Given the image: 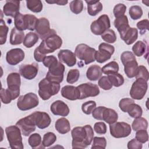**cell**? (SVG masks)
<instances>
[{"label":"cell","instance_id":"obj_1","mask_svg":"<svg viewBox=\"0 0 149 149\" xmlns=\"http://www.w3.org/2000/svg\"><path fill=\"white\" fill-rule=\"evenodd\" d=\"M62 44V38L56 34H52L42 41L34 51V58L38 62H42L46 54L54 52L61 48Z\"/></svg>","mask_w":149,"mask_h":149},{"label":"cell","instance_id":"obj_2","mask_svg":"<svg viewBox=\"0 0 149 149\" xmlns=\"http://www.w3.org/2000/svg\"><path fill=\"white\" fill-rule=\"evenodd\" d=\"M73 148H84L90 146L94 137V131L90 125L74 127L71 131Z\"/></svg>","mask_w":149,"mask_h":149},{"label":"cell","instance_id":"obj_3","mask_svg":"<svg viewBox=\"0 0 149 149\" xmlns=\"http://www.w3.org/2000/svg\"><path fill=\"white\" fill-rule=\"evenodd\" d=\"M60 88V83L51 81L44 78L38 83V95L42 100H48L52 96L57 94Z\"/></svg>","mask_w":149,"mask_h":149},{"label":"cell","instance_id":"obj_4","mask_svg":"<svg viewBox=\"0 0 149 149\" xmlns=\"http://www.w3.org/2000/svg\"><path fill=\"white\" fill-rule=\"evenodd\" d=\"M5 133L9 146L12 149H23L24 148L22 132L16 125L9 126L5 129Z\"/></svg>","mask_w":149,"mask_h":149},{"label":"cell","instance_id":"obj_5","mask_svg":"<svg viewBox=\"0 0 149 149\" xmlns=\"http://www.w3.org/2000/svg\"><path fill=\"white\" fill-rule=\"evenodd\" d=\"M96 51L86 44H80L76 47L74 54L80 60L84 61L85 65H88L95 61Z\"/></svg>","mask_w":149,"mask_h":149},{"label":"cell","instance_id":"obj_6","mask_svg":"<svg viewBox=\"0 0 149 149\" xmlns=\"http://www.w3.org/2000/svg\"><path fill=\"white\" fill-rule=\"evenodd\" d=\"M39 104L37 95L34 93H29L19 97L17 101V107L20 111H25L33 109Z\"/></svg>","mask_w":149,"mask_h":149},{"label":"cell","instance_id":"obj_7","mask_svg":"<svg viewBox=\"0 0 149 149\" xmlns=\"http://www.w3.org/2000/svg\"><path fill=\"white\" fill-rule=\"evenodd\" d=\"M8 88L12 100H15L20 95V87L21 85L20 74L13 72L9 73L6 78Z\"/></svg>","mask_w":149,"mask_h":149},{"label":"cell","instance_id":"obj_8","mask_svg":"<svg viewBox=\"0 0 149 149\" xmlns=\"http://www.w3.org/2000/svg\"><path fill=\"white\" fill-rule=\"evenodd\" d=\"M111 135L116 139L128 137L132 132L131 126L124 122H116L109 125Z\"/></svg>","mask_w":149,"mask_h":149},{"label":"cell","instance_id":"obj_9","mask_svg":"<svg viewBox=\"0 0 149 149\" xmlns=\"http://www.w3.org/2000/svg\"><path fill=\"white\" fill-rule=\"evenodd\" d=\"M76 88L77 90V100L96 97L100 92L98 86L91 83L81 84L77 86Z\"/></svg>","mask_w":149,"mask_h":149},{"label":"cell","instance_id":"obj_10","mask_svg":"<svg viewBox=\"0 0 149 149\" xmlns=\"http://www.w3.org/2000/svg\"><path fill=\"white\" fill-rule=\"evenodd\" d=\"M148 88V83L143 79L139 78L133 82L130 90L131 98L136 100H140L143 98Z\"/></svg>","mask_w":149,"mask_h":149},{"label":"cell","instance_id":"obj_11","mask_svg":"<svg viewBox=\"0 0 149 149\" xmlns=\"http://www.w3.org/2000/svg\"><path fill=\"white\" fill-rule=\"evenodd\" d=\"M111 27V22L107 15H101L97 20L93 21L90 26L91 32L97 36L101 35Z\"/></svg>","mask_w":149,"mask_h":149},{"label":"cell","instance_id":"obj_12","mask_svg":"<svg viewBox=\"0 0 149 149\" xmlns=\"http://www.w3.org/2000/svg\"><path fill=\"white\" fill-rule=\"evenodd\" d=\"M35 30L36 34L42 40L52 34H56L55 30L50 29L49 21L45 17H40L37 19Z\"/></svg>","mask_w":149,"mask_h":149},{"label":"cell","instance_id":"obj_13","mask_svg":"<svg viewBox=\"0 0 149 149\" xmlns=\"http://www.w3.org/2000/svg\"><path fill=\"white\" fill-rule=\"evenodd\" d=\"M65 66L61 62H58L48 68L45 78L53 82L61 83L63 79Z\"/></svg>","mask_w":149,"mask_h":149},{"label":"cell","instance_id":"obj_14","mask_svg":"<svg viewBox=\"0 0 149 149\" xmlns=\"http://www.w3.org/2000/svg\"><path fill=\"white\" fill-rule=\"evenodd\" d=\"M16 125L19 127L22 133L24 136L30 135V134L34 132L36 129V125L33 113L19 119L16 122Z\"/></svg>","mask_w":149,"mask_h":149},{"label":"cell","instance_id":"obj_15","mask_svg":"<svg viewBox=\"0 0 149 149\" xmlns=\"http://www.w3.org/2000/svg\"><path fill=\"white\" fill-rule=\"evenodd\" d=\"M115 51L113 45L106 42H102L98 46V51H96L95 61L100 63H102L109 60Z\"/></svg>","mask_w":149,"mask_h":149},{"label":"cell","instance_id":"obj_16","mask_svg":"<svg viewBox=\"0 0 149 149\" xmlns=\"http://www.w3.org/2000/svg\"><path fill=\"white\" fill-rule=\"evenodd\" d=\"M38 72V65L36 63L30 64H23L19 67L20 75L26 79L32 80L34 79Z\"/></svg>","mask_w":149,"mask_h":149},{"label":"cell","instance_id":"obj_17","mask_svg":"<svg viewBox=\"0 0 149 149\" xmlns=\"http://www.w3.org/2000/svg\"><path fill=\"white\" fill-rule=\"evenodd\" d=\"M24 52L21 48H13L8 51L6 55V61L10 65H16L23 61Z\"/></svg>","mask_w":149,"mask_h":149},{"label":"cell","instance_id":"obj_18","mask_svg":"<svg viewBox=\"0 0 149 149\" xmlns=\"http://www.w3.org/2000/svg\"><path fill=\"white\" fill-rule=\"evenodd\" d=\"M32 113L36 125L38 128L44 129L48 127L51 124V119L47 113L41 111H36Z\"/></svg>","mask_w":149,"mask_h":149},{"label":"cell","instance_id":"obj_19","mask_svg":"<svg viewBox=\"0 0 149 149\" xmlns=\"http://www.w3.org/2000/svg\"><path fill=\"white\" fill-rule=\"evenodd\" d=\"M59 62L64 63L69 67H72L76 63V56L74 52L69 49H61L58 54Z\"/></svg>","mask_w":149,"mask_h":149},{"label":"cell","instance_id":"obj_20","mask_svg":"<svg viewBox=\"0 0 149 149\" xmlns=\"http://www.w3.org/2000/svg\"><path fill=\"white\" fill-rule=\"evenodd\" d=\"M50 110L55 115L66 116L69 115L70 110L68 105L61 100L54 101L50 107Z\"/></svg>","mask_w":149,"mask_h":149},{"label":"cell","instance_id":"obj_21","mask_svg":"<svg viewBox=\"0 0 149 149\" xmlns=\"http://www.w3.org/2000/svg\"><path fill=\"white\" fill-rule=\"evenodd\" d=\"M19 1H6L3 7V13L6 16L15 17L19 13L20 9Z\"/></svg>","mask_w":149,"mask_h":149},{"label":"cell","instance_id":"obj_22","mask_svg":"<svg viewBox=\"0 0 149 149\" xmlns=\"http://www.w3.org/2000/svg\"><path fill=\"white\" fill-rule=\"evenodd\" d=\"M113 24L115 28L117 29L120 38L123 37L126 31L130 27L129 24L127 17L126 15L116 18L113 22Z\"/></svg>","mask_w":149,"mask_h":149},{"label":"cell","instance_id":"obj_23","mask_svg":"<svg viewBox=\"0 0 149 149\" xmlns=\"http://www.w3.org/2000/svg\"><path fill=\"white\" fill-rule=\"evenodd\" d=\"M61 95L67 100L74 101L77 100V90L75 86L66 85L63 86L61 90Z\"/></svg>","mask_w":149,"mask_h":149},{"label":"cell","instance_id":"obj_24","mask_svg":"<svg viewBox=\"0 0 149 149\" xmlns=\"http://www.w3.org/2000/svg\"><path fill=\"white\" fill-rule=\"evenodd\" d=\"M24 37V33L23 31L19 30L16 27H13L10 34V44L13 45H19L23 42Z\"/></svg>","mask_w":149,"mask_h":149},{"label":"cell","instance_id":"obj_25","mask_svg":"<svg viewBox=\"0 0 149 149\" xmlns=\"http://www.w3.org/2000/svg\"><path fill=\"white\" fill-rule=\"evenodd\" d=\"M55 128L59 133L66 134L70 130V124L66 118H61L56 121Z\"/></svg>","mask_w":149,"mask_h":149},{"label":"cell","instance_id":"obj_26","mask_svg":"<svg viewBox=\"0 0 149 149\" xmlns=\"http://www.w3.org/2000/svg\"><path fill=\"white\" fill-rule=\"evenodd\" d=\"M101 68L97 65H91L86 72L87 78L91 81H96L102 76Z\"/></svg>","mask_w":149,"mask_h":149},{"label":"cell","instance_id":"obj_27","mask_svg":"<svg viewBox=\"0 0 149 149\" xmlns=\"http://www.w3.org/2000/svg\"><path fill=\"white\" fill-rule=\"evenodd\" d=\"M87 4V12L89 15L94 16L100 13L103 8V6L99 1H86Z\"/></svg>","mask_w":149,"mask_h":149},{"label":"cell","instance_id":"obj_28","mask_svg":"<svg viewBox=\"0 0 149 149\" xmlns=\"http://www.w3.org/2000/svg\"><path fill=\"white\" fill-rule=\"evenodd\" d=\"M138 38V30L136 28L130 27L125 33L122 38V40L127 45H131L134 43Z\"/></svg>","mask_w":149,"mask_h":149},{"label":"cell","instance_id":"obj_29","mask_svg":"<svg viewBox=\"0 0 149 149\" xmlns=\"http://www.w3.org/2000/svg\"><path fill=\"white\" fill-rule=\"evenodd\" d=\"M118 119V113L113 109L105 108L103 112L102 120L109 125L115 123Z\"/></svg>","mask_w":149,"mask_h":149},{"label":"cell","instance_id":"obj_30","mask_svg":"<svg viewBox=\"0 0 149 149\" xmlns=\"http://www.w3.org/2000/svg\"><path fill=\"white\" fill-rule=\"evenodd\" d=\"M138 66V63L136 60L126 62L124 65V72L127 77L129 78L134 77L137 72Z\"/></svg>","mask_w":149,"mask_h":149},{"label":"cell","instance_id":"obj_31","mask_svg":"<svg viewBox=\"0 0 149 149\" xmlns=\"http://www.w3.org/2000/svg\"><path fill=\"white\" fill-rule=\"evenodd\" d=\"M29 144L32 148H44L42 144V139L40 134L36 133L30 134L28 139Z\"/></svg>","mask_w":149,"mask_h":149},{"label":"cell","instance_id":"obj_32","mask_svg":"<svg viewBox=\"0 0 149 149\" xmlns=\"http://www.w3.org/2000/svg\"><path fill=\"white\" fill-rule=\"evenodd\" d=\"M132 51L135 56H141L147 52L148 46L142 41H138L132 47Z\"/></svg>","mask_w":149,"mask_h":149},{"label":"cell","instance_id":"obj_33","mask_svg":"<svg viewBox=\"0 0 149 149\" xmlns=\"http://www.w3.org/2000/svg\"><path fill=\"white\" fill-rule=\"evenodd\" d=\"M126 112L128 113L130 116L135 119L142 116L143 110L139 105L133 102L129 105L127 109Z\"/></svg>","mask_w":149,"mask_h":149},{"label":"cell","instance_id":"obj_34","mask_svg":"<svg viewBox=\"0 0 149 149\" xmlns=\"http://www.w3.org/2000/svg\"><path fill=\"white\" fill-rule=\"evenodd\" d=\"M38 36L36 33H28L26 35L24 41L23 42L24 46L27 48H31L37 42L38 40Z\"/></svg>","mask_w":149,"mask_h":149},{"label":"cell","instance_id":"obj_35","mask_svg":"<svg viewBox=\"0 0 149 149\" xmlns=\"http://www.w3.org/2000/svg\"><path fill=\"white\" fill-rule=\"evenodd\" d=\"M148 125L147 120L145 118L141 116L134 119L132 122L131 127L136 132L142 129L147 130L148 128Z\"/></svg>","mask_w":149,"mask_h":149},{"label":"cell","instance_id":"obj_36","mask_svg":"<svg viewBox=\"0 0 149 149\" xmlns=\"http://www.w3.org/2000/svg\"><path fill=\"white\" fill-rule=\"evenodd\" d=\"M37 18L36 16L30 14L24 15V20L26 30L33 31L35 30Z\"/></svg>","mask_w":149,"mask_h":149},{"label":"cell","instance_id":"obj_37","mask_svg":"<svg viewBox=\"0 0 149 149\" xmlns=\"http://www.w3.org/2000/svg\"><path fill=\"white\" fill-rule=\"evenodd\" d=\"M119 65L115 61H111L105 65H104L102 68V72L105 74H110L115 73H118L119 71Z\"/></svg>","mask_w":149,"mask_h":149},{"label":"cell","instance_id":"obj_38","mask_svg":"<svg viewBox=\"0 0 149 149\" xmlns=\"http://www.w3.org/2000/svg\"><path fill=\"white\" fill-rule=\"evenodd\" d=\"M26 2L28 9L34 13H39L42 10L43 5L42 2L40 0H28L26 1Z\"/></svg>","mask_w":149,"mask_h":149},{"label":"cell","instance_id":"obj_39","mask_svg":"<svg viewBox=\"0 0 149 149\" xmlns=\"http://www.w3.org/2000/svg\"><path fill=\"white\" fill-rule=\"evenodd\" d=\"M108 79L110 82L112 84V86L118 87L122 86L125 81L124 77L122 74L118 73H115L113 74H110L107 76Z\"/></svg>","mask_w":149,"mask_h":149},{"label":"cell","instance_id":"obj_40","mask_svg":"<svg viewBox=\"0 0 149 149\" xmlns=\"http://www.w3.org/2000/svg\"><path fill=\"white\" fill-rule=\"evenodd\" d=\"M56 140V135L52 132H47L43 136L42 144L44 148L52 145Z\"/></svg>","mask_w":149,"mask_h":149},{"label":"cell","instance_id":"obj_41","mask_svg":"<svg viewBox=\"0 0 149 149\" xmlns=\"http://www.w3.org/2000/svg\"><path fill=\"white\" fill-rule=\"evenodd\" d=\"M143 12L142 8L138 5H133L130 7L129 14L133 20H137L141 17Z\"/></svg>","mask_w":149,"mask_h":149},{"label":"cell","instance_id":"obj_42","mask_svg":"<svg viewBox=\"0 0 149 149\" xmlns=\"http://www.w3.org/2000/svg\"><path fill=\"white\" fill-rule=\"evenodd\" d=\"M69 8L72 13L77 15L80 13L83 9V2L81 0H74L70 2Z\"/></svg>","mask_w":149,"mask_h":149},{"label":"cell","instance_id":"obj_43","mask_svg":"<svg viewBox=\"0 0 149 149\" xmlns=\"http://www.w3.org/2000/svg\"><path fill=\"white\" fill-rule=\"evenodd\" d=\"M8 30H9V28L6 25L5 21L2 19H1V22H0V44L1 45H3L6 42Z\"/></svg>","mask_w":149,"mask_h":149},{"label":"cell","instance_id":"obj_44","mask_svg":"<svg viewBox=\"0 0 149 149\" xmlns=\"http://www.w3.org/2000/svg\"><path fill=\"white\" fill-rule=\"evenodd\" d=\"M101 38L107 43H114L116 41V36L115 31L112 29L107 30L101 35Z\"/></svg>","mask_w":149,"mask_h":149},{"label":"cell","instance_id":"obj_45","mask_svg":"<svg viewBox=\"0 0 149 149\" xmlns=\"http://www.w3.org/2000/svg\"><path fill=\"white\" fill-rule=\"evenodd\" d=\"M107 146V140L104 137H94L91 149H105Z\"/></svg>","mask_w":149,"mask_h":149},{"label":"cell","instance_id":"obj_46","mask_svg":"<svg viewBox=\"0 0 149 149\" xmlns=\"http://www.w3.org/2000/svg\"><path fill=\"white\" fill-rule=\"evenodd\" d=\"M14 24L15 27L17 30L20 31H23L26 30L24 20V15L21 13H18L16 16L14 17Z\"/></svg>","mask_w":149,"mask_h":149},{"label":"cell","instance_id":"obj_47","mask_svg":"<svg viewBox=\"0 0 149 149\" xmlns=\"http://www.w3.org/2000/svg\"><path fill=\"white\" fill-rule=\"evenodd\" d=\"M80 72L77 69H70L67 74L66 81L69 84H73L76 83L79 79Z\"/></svg>","mask_w":149,"mask_h":149},{"label":"cell","instance_id":"obj_48","mask_svg":"<svg viewBox=\"0 0 149 149\" xmlns=\"http://www.w3.org/2000/svg\"><path fill=\"white\" fill-rule=\"evenodd\" d=\"M97 104L94 101H88L84 102L81 105V110L86 115H90L92 113L93 109L96 107Z\"/></svg>","mask_w":149,"mask_h":149},{"label":"cell","instance_id":"obj_49","mask_svg":"<svg viewBox=\"0 0 149 149\" xmlns=\"http://www.w3.org/2000/svg\"><path fill=\"white\" fill-rule=\"evenodd\" d=\"M135 139L141 144L147 142L148 140V134L147 130L142 129L136 131Z\"/></svg>","mask_w":149,"mask_h":149},{"label":"cell","instance_id":"obj_50","mask_svg":"<svg viewBox=\"0 0 149 149\" xmlns=\"http://www.w3.org/2000/svg\"><path fill=\"white\" fill-rule=\"evenodd\" d=\"M98 85L104 90H109L112 87V84L106 76H101L98 81Z\"/></svg>","mask_w":149,"mask_h":149},{"label":"cell","instance_id":"obj_51","mask_svg":"<svg viewBox=\"0 0 149 149\" xmlns=\"http://www.w3.org/2000/svg\"><path fill=\"white\" fill-rule=\"evenodd\" d=\"M135 77L136 79H143L148 81L149 79V73L147 69L143 65L139 66L137 69V72Z\"/></svg>","mask_w":149,"mask_h":149},{"label":"cell","instance_id":"obj_52","mask_svg":"<svg viewBox=\"0 0 149 149\" xmlns=\"http://www.w3.org/2000/svg\"><path fill=\"white\" fill-rule=\"evenodd\" d=\"M126 10V6L123 3H118L116 5L113 9V15L115 18H118L125 15Z\"/></svg>","mask_w":149,"mask_h":149},{"label":"cell","instance_id":"obj_53","mask_svg":"<svg viewBox=\"0 0 149 149\" xmlns=\"http://www.w3.org/2000/svg\"><path fill=\"white\" fill-rule=\"evenodd\" d=\"M0 97L2 102L5 104H9L12 101L11 95L7 88L5 89L3 88H1L0 91Z\"/></svg>","mask_w":149,"mask_h":149},{"label":"cell","instance_id":"obj_54","mask_svg":"<svg viewBox=\"0 0 149 149\" xmlns=\"http://www.w3.org/2000/svg\"><path fill=\"white\" fill-rule=\"evenodd\" d=\"M120 60L122 64L124 65L127 62L136 60V58L133 52L129 51H126L122 53L120 55Z\"/></svg>","mask_w":149,"mask_h":149},{"label":"cell","instance_id":"obj_55","mask_svg":"<svg viewBox=\"0 0 149 149\" xmlns=\"http://www.w3.org/2000/svg\"><path fill=\"white\" fill-rule=\"evenodd\" d=\"M107 125L103 122H96L94 125V130L99 134H104L107 133Z\"/></svg>","mask_w":149,"mask_h":149},{"label":"cell","instance_id":"obj_56","mask_svg":"<svg viewBox=\"0 0 149 149\" xmlns=\"http://www.w3.org/2000/svg\"><path fill=\"white\" fill-rule=\"evenodd\" d=\"M134 102V101L133 99L129 98H124L120 100L119 102V107L121 111L123 112H126L127 109L129 105L132 103Z\"/></svg>","mask_w":149,"mask_h":149},{"label":"cell","instance_id":"obj_57","mask_svg":"<svg viewBox=\"0 0 149 149\" xmlns=\"http://www.w3.org/2000/svg\"><path fill=\"white\" fill-rule=\"evenodd\" d=\"M105 107L100 106L98 107H95L93 111H92V116L93 117L99 120H102V115L104 109H105Z\"/></svg>","mask_w":149,"mask_h":149},{"label":"cell","instance_id":"obj_58","mask_svg":"<svg viewBox=\"0 0 149 149\" xmlns=\"http://www.w3.org/2000/svg\"><path fill=\"white\" fill-rule=\"evenodd\" d=\"M149 21L148 19H143L139 21L137 23V27L140 30V33L142 35L144 34L146 31L148 30Z\"/></svg>","mask_w":149,"mask_h":149},{"label":"cell","instance_id":"obj_59","mask_svg":"<svg viewBox=\"0 0 149 149\" xmlns=\"http://www.w3.org/2000/svg\"><path fill=\"white\" fill-rule=\"evenodd\" d=\"M58 61L54 55H49L45 57L42 61V63L45 67L49 68L53 65L57 63Z\"/></svg>","mask_w":149,"mask_h":149},{"label":"cell","instance_id":"obj_60","mask_svg":"<svg viewBox=\"0 0 149 149\" xmlns=\"http://www.w3.org/2000/svg\"><path fill=\"white\" fill-rule=\"evenodd\" d=\"M127 147L128 149H141L143 146L136 139H133L127 143Z\"/></svg>","mask_w":149,"mask_h":149},{"label":"cell","instance_id":"obj_61","mask_svg":"<svg viewBox=\"0 0 149 149\" xmlns=\"http://www.w3.org/2000/svg\"><path fill=\"white\" fill-rule=\"evenodd\" d=\"M45 2L49 4L56 3L58 5H65L68 3V1H65V0H51V1L46 0Z\"/></svg>","mask_w":149,"mask_h":149},{"label":"cell","instance_id":"obj_62","mask_svg":"<svg viewBox=\"0 0 149 149\" xmlns=\"http://www.w3.org/2000/svg\"><path fill=\"white\" fill-rule=\"evenodd\" d=\"M142 2L143 3H146V5L147 6H148V3H149V1H142Z\"/></svg>","mask_w":149,"mask_h":149}]
</instances>
